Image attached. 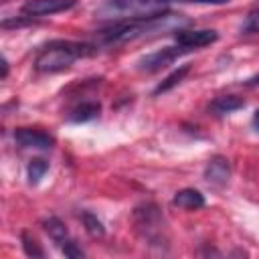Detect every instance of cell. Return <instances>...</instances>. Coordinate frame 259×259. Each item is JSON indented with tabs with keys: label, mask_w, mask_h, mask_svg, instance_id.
Segmentation results:
<instances>
[{
	"label": "cell",
	"mask_w": 259,
	"mask_h": 259,
	"mask_svg": "<svg viewBox=\"0 0 259 259\" xmlns=\"http://www.w3.org/2000/svg\"><path fill=\"white\" fill-rule=\"evenodd\" d=\"M243 105H245V101H243L241 97H235V95H221V97H217V99L210 103V109H212L214 113L223 115V113H231V111H235V109H241Z\"/></svg>",
	"instance_id": "cell-13"
},
{
	"label": "cell",
	"mask_w": 259,
	"mask_h": 259,
	"mask_svg": "<svg viewBox=\"0 0 259 259\" xmlns=\"http://www.w3.org/2000/svg\"><path fill=\"white\" fill-rule=\"evenodd\" d=\"M204 178L214 184V186H225L231 178V164L227 158L223 156H214L206 162V168H204Z\"/></svg>",
	"instance_id": "cell-9"
},
{
	"label": "cell",
	"mask_w": 259,
	"mask_h": 259,
	"mask_svg": "<svg viewBox=\"0 0 259 259\" xmlns=\"http://www.w3.org/2000/svg\"><path fill=\"white\" fill-rule=\"evenodd\" d=\"M42 225H45L47 235H49L57 245H61V247H63V245L69 241V231H67L65 223H63L61 219H57V217H49Z\"/></svg>",
	"instance_id": "cell-12"
},
{
	"label": "cell",
	"mask_w": 259,
	"mask_h": 259,
	"mask_svg": "<svg viewBox=\"0 0 259 259\" xmlns=\"http://www.w3.org/2000/svg\"><path fill=\"white\" fill-rule=\"evenodd\" d=\"M174 204L186 210H196L204 206V196L196 188H182L174 194Z\"/></svg>",
	"instance_id": "cell-10"
},
{
	"label": "cell",
	"mask_w": 259,
	"mask_h": 259,
	"mask_svg": "<svg viewBox=\"0 0 259 259\" xmlns=\"http://www.w3.org/2000/svg\"><path fill=\"white\" fill-rule=\"evenodd\" d=\"M245 85H247V87H257V85H259V73L253 75V77H249V79L245 81Z\"/></svg>",
	"instance_id": "cell-20"
},
{
	"label": "cell",
	"mask_w": 259,
	"mask_h": 259,
	"mask_svg": "<svg viewBox=\"0 0 259 259\" xmlns=\"http://www.w3.org/2000/svg\"><path fill=\"white\" fill-rule=\"evenodd\" d=\"M95 49L87 42L77 40H51L40 49V53L34 59V69L40 73H57L63 69H69L77 59L93 55Z\"/></svg>",
	"instance_id": "cell-2"
},
{
	"label": "cell",
	"mask_w": 259,
	"mask_h": 259,
	"mask_svg": "<svg viewBox=\"0 0 259 259\" xmlns=\"http://www.w3.org/2000/svg\"><path fill=\"white\" fill-rule=\"evenodd\" d=\"M219 38L217 30H210V28H200V30H176L174 32V40L176 45L192 51V49H200V47H206V45H212L214 40Z\"/></svg>",
	"instance_id": "cell-7"
},
{
	"label": "cell",
	"mask_w": 259,
	"mask_h": 259,
	"mask_svg": "<svg viewBox=\"0 0 259 259\" xmlns=\"http://www.w3.org/2000/svg\"><path fill=\"white\" fill-rule=\"evenodd\" d=\"M101 111V105L97 101H83L79 103L71 113H69V119L75 121V123H83V121H91L99 115Z\"/></svg>",
	"instance_id": "cell-11"
},
{
	"label": "cell",
	"mask_w": 259,
	"mask_h": 259,
	"mask_svg": "<svg viewBox=\"0 0 259 259\" xmlns=\"http://www.w3.org/2000/svg\"><path fill=\"white\" fill-rule=\"evenodd\" d=\"M77 0H24L20 6V12L28 18H38V16H51L57 12H65L73 8Z\"/></svg>",
	"instance_id": "cell-6"
},
{
	"label": "cell",
	"mask_w": 259,
	"mask_h": 259,
	"mask_svg": "<svg viewBox=\"0 0 259 259\" xmlns=\"http://www.w3.org/2000/svg\"><path fill=\"white\" fill-rule=\"evenodd\" d=\"M20 241H22V249H24V253L28 255V257H42L45 255V251H42V247L38 245V241L30 235V233H22L20 235Z\"/></svg>",
	"instance_id": "cell-17"
},
{
	"label": "cell",
	"mask_w": 259,
	"mask_h": 259,
	"mask_svg": "<svg viewBox=\"0 0 259 259\" xmlns=\"http://www.w3.org/2000/svg\"><path fill=\"white\" fill-rule=\"evenodd\" d=\"M134 223L138 233L150 245H162L164 239V219L156 204H142L134 210Z\"/></svg>",
	"instance_id": "cell-4"
},
{
	"label": "cell",
	"mask_w": 259,
	"mask_h": 259,
	"mask_svg": "<svg viewBox=\"0 0 259 259\" xmlns=\"http://www.w3.org/2000/svg\"><path fill=\"white\" fill-rule=\"evenodd\" d=\"M188 71H190V65H182V67H178L176 71H172V73H170V75H168V77H166V79H164V81L154 89V93H156V95H160V93L170 91L172 87H176V85L186 77V73H188Z\"/></svg>",
	"instance_id": "cell-14"
},
{
	"label": "cell",
	"mask_w": 259,
	"mask_h": 259,
	"mask_svg": "<svg viewBox=\"0 0 259 259\" xmlns=\"http://www.w3.org/2000/svg\"><path fill=\"white\" fill-rule=\"evenodd\" d=\"M253 127L259 134V109H255V113H253Z\"/></svg>",
	"instance_id": "cell-21"
},
{
	"label": "cell",
	"mask_w": 259,
	"mask_h": 259,
	"mask_svg": "<svg viewBox=\"0 0 259 259\" xmlns=\"http://www.w3.org/2000/svg\"><path fill=\"white\" fill-rule=\"evenodd\" d=\"M168 2V0H166ZM176 2H196V4H229L231 0H176Z\"/></svg>",
	"instance_id": "cell-19"
},
{
	"label": "cell",
	"mask_w": 259,
	"mask_h": 259,
	"mask_svg": "<svg viewBox=\"0 0 259 259\" xmlns=\"http://www.w3.org/2000/svg\"><path fill=\"white\" fill-rule=\"evenodd\" d=\"M184 53H188V49H184L180 45H176V47H164V49H160L156 53H150V55L142 57L138 61V69L140 71H146V73H156V71L172 65Z\"/></svg>",
	"instance_id": "cell-5"
},
{
	"label": "cell",
	"mask_w": 259,
	"mask_h": 259,
	"mask_svg": "<svg viewBox=\"0 0 259 259\" xmlns=\"http://www.w3.org/2000/svg\"><path fill=\"white\" fill-rule=\"evenodd\" d=\"M166 12V0H107L97 8L99 18L107 20H138Z\"/></svg>",
	"instance_id": "cell-3"
},
{
	"label": "cell",
	"mask_w": 259,
	"mask_h": 259,
	"mask_svg": "<svg viewBox=\"0 0 259 259\" xmlns=\"http://www.w3.org/2000/svg\"><path fill=\"white\" fill-rule=\"evenodd\" d=\"M61 249H63V253H65L67 257H83V251H81L73 241H67Z\"/></svg>",
	"instance_id": "cell-18"
},
{
	"label": "cell",
	"mask_w": 259,
	"mask_h": 259,
	"mask_svg": "<svg viewBox=\"0 0 259 259\" xmlns=\"http://www.w3.org/2000/svg\"><path fill=\"white\" fill-rule=\"evenodd\" d=\"M6 75H8V61L4 59V61H2V79H4Z\"/></svg>",
	"instance_id": "cell-22"
},
{
	"label": "cell",
	"mask_w": 259,
	"mask_h": 259,
	"mask_svg": "<svg viewBox=\"0 0 259 259\" xmlns=\"http://www.w3.org/2000/svg\"><path fill=\"white\" fill-rule=\"evenodd\" d=\"M81 219H83V225H85V231L91 235V237H103L105 235V229H103V225H101V221L93 214V212H83L81 214Z\"/></svg>",
	"instance_id": "cell-16"
},
{
	"label": "cell",
	"mask_w": 259,
	"mask_h": 259,
	"mask_svg": "<svg viewBox=\"0 0 259 259\" xmlns=\"http://www.w3.org/2000/svg\"><path fill=\"white\" fill-rule=\"evenodd\" d=\"M14 142L20 148H34V150H51L55 146L53 136L40 130H32V127H18L14 132Z\"/></svg>",
	"instance_id": "cell-8"
},
{
	"label": "cell",
	"mask_w": 259,
	"mask_h": 259,
	"mask_svg": "<svg viewBox=\"0 0 259 259\" xmlns=\"http://www.w3.org/2000/svg\"><path fill=\"white\" fill-rule=\"evenodd\" d=\"M182 22H186L184 18H180V14H158L152 18H138V20H117L111 26H107L105 30H101V40L105 42H125V40H134L140 36H146L150 32H162L166 28H174L180 26Z\"/></svg>",
	"instance_id": "cell-1"
},
{
	"label": "cell",
	"mask_w": 259,
	"mask_h": 259,
	"mask_svg": "<svg viewBox=\"0 0 259 259\" xmlns=\"http://www.w3.org/2000/svg\"><path fill=\"white\" fill-rule=\"evenodd\" d=\"M49 170V162L42 160V158H32L26 166V176H28V182L30 184H36Z\"/></svg>",
	"instance_id": "cell-15"
}]
</instances>
